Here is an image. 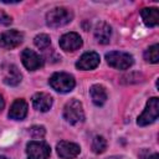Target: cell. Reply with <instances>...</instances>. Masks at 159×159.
Returning a JSON list of instances; mask_svg holds the SVG:
<instances>
[{
	"label": "cell",
	"instance_id": "6da1fadb",
	"mask_svg": "<svg viewBox=\"0 0 159 159\" xmlns=\"http://www.w3.org/2000/svg\"><path fill=\"white\" fill-rule=\"evenodd\" d=\"M75 84H76V82H75L73 76H71L70 73H66V72L53 73L50 78V86L57 92H62V93L70 92L73 89Z\"/></svg>",
	"mask_w": 159,
	"mask_h": 159
},
{
	"label": "cell",
	"instance_id": "7a4b0ae2",
	"mask_svg": "<svg viewBox=\"0 0 159 159\" xmlns=\"http://www.w3.org/2000/svg\"><path fill=\"white\" fill-rule=\"evenodd\" d=\"M63 117L70 124H78L84 119L82 103L77 99H71L63 108Z\"/></svg>",
	"mask_w": 159,
	"mask_h": 159
},
{
	"label": "cell",
	"instance_id": "3957f363",
	"mask_svg": "<svg viewBox=\"0 0 159 159\" xmlns=\"http://www.w3.org/2000/svg\"><path fill=\"white\" fill-rule=\"evenodd\" d=\"M72 20V12L65 7H55L46 15V22L50 27H60Z\"/></svg>",
	"mask_w": 159,
	"mask_h": 159
},
{
	"label": "cell",
	"instance_id": "277c9868",
	"mask_svg": "<svg viewBox=\"0 0 159 159\" xmlns=\"http://www.w3.org/2000/svg\"><path fill=\"white\" fill-rule=\"evenodd\" d=\"M106 60L109 66L117 70H127L133 65V57L127 52H119V51L108 52L106 55Z\"/></svg>",
	"mask_w": 159,
	"mask_h": 159
},
{
	"label": "cell",
	"instance_id": "5b68a950",
	"mask_svg": "<svg viewBox=\"0 0 159 159\" xmlns=\"http://www.w3.org/2000/svg\"><path fill=\"white\" fill-rule=\"evenodd\" d=\"M159 116V101L157 97H153L148 101L147 107L144 109V112L138 117V125H148L150 123H153Z\"/></svg>",
	"mask_w": 159,
	"mask_h": 159
},
{
	"label": "cell",
	"instance_id": "8992f818",
	"mask_svg": "<svg viewBox=\"0 0 159 159\" xmlns=\"http://www.w3.org/2000/svg\"><path fill=\"white\" fill-rule=\"evenodd\" d=\"M29 159H47L51 154L50 147L43 142L32 140L26 147Z\"/></svg>",
	"mask_w": 159,
	"mask_h": 159
},
{
	"label": "cell",
	"instance_id": "52a82bcc",
	"mask_svg": "<svg viewBox=\"0 0 159 159\" xmlns=\"http://www.w3.org/2000/svg\"><path fill=\"white\" fill-rule=\"evenodd\" d=\"M22 40H24L22 32L16 31V30H9V31H5L0 36V46L2 48L11 50V48L17 47L22 42Z\"/></svg>",
	"mask_w": 159,
	"mask_h": 159
},
{
	"label": "cell",
	"instance_id": "ba28073f",
	"mask_svg": "<svg viewBox=\"0 0 159 159\" xmlns=\"http://www.w3.org/2000/svg\"><path fill=\"white\" fill-rule=\"evenodd\" d=\"M21 60H22V63L24 66L29 70V71H34V70H37L40 67H42L43 65V61L42 58L32 50L30 48H25L21 53Z\"/></svg>",
	"mask_w": 159,
	"mask_h": 159
},
{
	"label": "cell",
	"instance_id": "9c48e42d",
	"mask_svg": "<svg viewBox=\"0 0 159 159\" xmlns=\"http://www.w3.org/2000/svg\"><path fill=\"white\" fill-rule=\"evenodd\" d=\"M60 46L65 51H76L82 46V39L76 32H67L60 39Z\"/></svg>",
	"mask_w": 159,
	"mask_h": 159
},
{
	"label": "cell",
	"instance_id": "30bf717a",
	"mask_svg": "<svg viewBox=\"0 0 159 159\" xmlns=\"http://www.w3.org/2000/svg\"><path fill=\"white\" fill-rule=\"evenodd\" d=\"M57 154L62 159H73L80 154V147L75 143L62 140L57 144Z\"/></svg>",
	"mask_w": 159,
	"mask_h": 159
},
{
	"label": "cell",
	"instance_id": "8fae6325",
	"mask_svg": "<svg viewBox=\"0 0 159 159\" xmlns=\"http://www.w3.org/2000/svg\"><path fill=\"white\" fill-rule=\"evenodd\" d=\"M99 63V55L96 52H86L76 62V67L80 70H93Z\"/></svg>",
	"mask_w": 159,
	"mask_h": 159
},
{
	"label": "cell",
	"instance_id": "7c38bea8",
	"mask_svg": "<svg viewBox=\"0 0 159 159\" xmlns=\"http://www.w3.org/2000/svg\"><path fill=\"white\" fill-rule=\"evenodd\" d=\"M21 73L15 65H6L4 67V82L7 86H17L21 82Z\"/></svg>",
	"mask_w": 159,
	"mask_h": 159
},
{
	"label": "cell",
	"instance_id": "4fadbf2b",
	"mask_svg": "<svg viewBox=\"0 0 159 159\" xmlns=\"http://www.w3.org/2000/svg\"><path fill=\"white\" fill-rule=\"evenodd\" d=\"M32 106L37 111L46 112L52 106V97L50 94H47V93L39 92V93L34 94V97H32Z\"/></svg>",
	"mask_w": 159,
	"mask_h": 159
},
{
	"label": "cell",
	"instance_id": "5bb4252c",
	"mask_svg": "<svg viewBox=\"0 0 159 159\" xmlns=\"http://www.w3.org/2000/svg\"><path fill=\"white\" fill-rule=\"evenodd\" d=\"M27 114V104L24 99H16L9 111V117L15 120H21Z\"/></svg>",
	"mask_w": 159,
	"mask_h": 159
},
{
	"label": "cell",
	"instance_id": "9a60e30c",
	"mask_svg": "<svg viewBox=\"0 0 159 159\" xmlns=\"http://www.w3.org/2000/svg\"><path fill=\"white\" fill-rule=\"evenodd\" d=\"M144 24L149 27H154L159 22V12L157 7H144L140 11Z\"/></svg>",
	"mask_w": 159,
	"mask_h": 159
},
{
	"label": "cell",
	"instance_id": "2e32d148",
	"mask_svg": "<svg viewBox=\"0 0 159 159\" xmlns=\"http://www.w3.org/2000/svg\"><path fill=\"white\" fill-rule=\"evenodd\" d=\"M111 34H112V30H111V26L106 22H101L97 25L96 30H94V37L96 40L99 42V43H108L109 42V39H111Z\"/></svg>",
	"mask_w": 159,
	"mask_h": 159
},
{
	"label": "cell",
	"instance_id": "e0dca14e",
	"mask_svg": "<svg viewBox=\"0 0 159 159\" xmlns=\"http://www.w3.org/2000/svg\"><path fill=\"white\" fill-rule=\"evenodd\" d=\"M89 94L96 106H103L107 101V92L101 84H93L89 89Z\"/></svg>",
	"mask_w": 159,
	"mask_h": 159
},
{
	"label": "cell",
	"instance_id": "ac0fdd59",
	"mask_svg": "<svg viewBox=\"0 0 159 159\" xmlns=\"http://www.w3.org/2000/svg\"><path fill=\"white\" fill-rule=\"evenodd\" d=\"M159 46L155 43L153 46H150L145 52H144V58L148 61V62H152V63H157L159 61Z\"/></svg>",
	"mask_w": 159,
	"mask_h": 159
},
{
	"label": "cell",
	"instance_id": "d6986e66",
	"mask_svg": "<svg viewBox=\"0 0 159 159\" xmlns=\"http://www.w3.org/2000/svg\"><path fill=\"white\" fill-rule=\"evenodd\" d=\"M106 148H107V142H106V139H104L103 137L97 135V137L93 138V142H92V150H93L94 153H97V154L103 153V152L106 150Z\"/></svg>",
	"mask_w": 159,
	"mask_h": 159
},
{
	"label": "cell",
	"instance_id": "ffe728a7",
	"mask_svg": "<svg viewBox=\"0 0 159 159\" xmlns=\"http://www.w3.org/2000/svg\"><path fill=\"white\" fill-rule=\"evenodd\" d=\"M34 42H35L36 47H39L40 50H45V48H47V47L50 46L51 40H50V37H48L46 34H40V35H37V36L35 37Z\"/></svg>",
	"mask_w": 159,
	"mask_h": 159
},
{
	"label": "cell",
	"instance_id": "44dd1931",
	"mask_svg": "<svg viewBox=\"0 0 159 159\" xmlns=\"http://www.w3.org/2000/svg\"><path fill=\"white\" fill-rule=\"evenodd\" d=\"M45 128L42 125H34L30 128V135L34 139H41L45 137Z\"/></svg>",
	"mask_w": 159,
	"mask_h": 159
},
{
	"label": "cell",
	"instance_id": "7402d4cb",
	"mask_svg": "<svg viewBox=\"0 0 159 159\" xmlns=\"http://www.w3.org/2000/svg\"><path fill=\"white\" fill-rule=\"evenodd\" d=\"M11 22H12L11 17L7 14H5L2 10H0V24L1 25H5V26H9Z\"/></svg>",
	"mask_w": 159,
	"mask_h": 159
},
{
	"label": "cell",
	"instance_id": "603a6c76",
	"mask_svg": "<svg viewBox=\"0 0 159 159\" xmlns=\"http://www.w3.org/2000/svg\"><path fill=\"white\" fill-rule=\"evenodd\" d=\"M4 106H5V102H4V99H2V96L0 94V111L4 108Z\"/></svg>",
	"mask_w": 159,
	"mask_h": 159
},
{
	"label": "cell",
	"instance_id": "cb8c5ba5",
	"mask_svg": "<svg viewBox=\"0 0 159 159\" xmlns=\"http://www.w3.org/2000/svg\"><path fill=\"white\" fill-rule=\"evenodd\" d=\"M148 159H158V154H153L152 157H148Z\"/></svg>",
	"mask_w": 159,
	"mask_h": 159
},
{
	"label": "cell",
	"instance_id": "d4e9b609",
	"mask_svg": "<svg viewBox=\"0 0 159 159\" xmlns=\"http://www.w3.org/2000/svg\"><path fill=\"white\" fill-rule=\"evenodd\" d=\"M107 159H120V158H117V157H112V158H107Z\"/></svg>",
	"mask_w": 159,
	"mask_h": 159
},
{
	"label": "cell",
	"instance_id": "484cf974",
	"mask_svg": "<svg viewBox=\"0 0 159 159\" xmlns=\"http://www.w3.org/2000/svg\"><path fill=\"white\" fill-rule=\"evenodd\" d=\"M0 159H9V158H5V157H0Z\"/></svg>",
	"mask_w": 159,
	"mask_h": 159
}]
</instances>
